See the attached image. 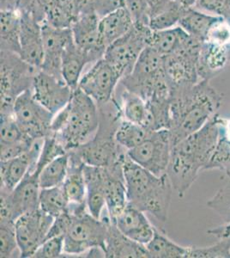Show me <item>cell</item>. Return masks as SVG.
Wrapping results in <instances>:
<instances>
[{
    "label": "cell",
    "mask_w": 230,
    "mask_h": 258,
    "mask_svg": "<svg viewBox=\"0 0 230 258\" xmlns=\"http://www.w3.org/2000/svg\"><path fill=\"white\" fill-rule=\"evenodd\" d=\"M222 99V95L210 85V80L171 89L169 131L173 147L217 114Z\"/></svg>",
    "instance_id": "obj_1"
},
{
    "label": "cell",
    "mask_w": 230,
    "mask_h": 258,
    "mask_svg": "<svg viewBox=\"0 0 230 258\" xmlns=\"http://www.w3.org/2000/svg\"><path fill=\"white\" fill-rule=\"evenodd\" d=\"M223 118L216 114L202 128L183 139L172 148L167 174L180 198L185 197L206 169L221 133Z\"/></svg>",
    "instance_id": "obj_2"
},
{
    "label": "cell",
    "mask_w": 230,
    "mask_h": 258,
    "mask_svg": "<svg viewBox=\"0 0 230 258\" xmlns=\"http://www.w3.org/2000/svg\"><path fill=\"white\" fill-rule=\"evenodd\" d=\"M123 173L129 204L165 223L174 191L168 174L156 176L132 161L128 155L123 164Z\"/></svg>",
    "instance_id": "obj_3"
},
{
    "label": "cell",
    "mask_w": 230,
    "mask_h": 258,
    "mask_svg": "<svg viewBox=\"0 0 230 258\" xmlns=\"http://www.w3.org/2000/svg\"><path fill=\"white\" fill-rule=\"evenodd\" d=\"M99 123L98 104L78 87L67 105L54 115L52 133L69 152L93 138Z\"/></svg>",
    "instance_id": "obj_4"
},
{
    "label": "cell",
    "mask_w": 230,
    "mask_h": 258,
    "mask_svg": "<svg viewBox=\"0 0 230 258\" xmlns=\"http://www.w3.org/2000/svg\"><path fill=\"white\" fill-rule=\"evenodd\" d=\"M73 212L72 222L64 236L65 255H79L92 249H105V242L110 219H96L88 211L85 203H69Z\"/></svg>",
    "instance_id": "obj_5"
},
{
    "label": "cell",
    "mask_w": 230,
    "mask_h": 258,
    "mask_svg": "<svg viewBox=\"0 0 230 258\" xmlns=\"http://www.w3.org/2000/svg\"><path fill=\"white\" fill-rule=\"evenodd\" d=\"M39 70L17 53L1 51V114H13L15 101L19 95L32 88Z\"/></svg>",
    "instance_id": "obj_6"
},
{
    "label": "cell",
    "mask_w": 230,
    "mask_h": 258,
    "mask_svg": "<svg viewBox=\"0 0 230 258\" xmlns=\"http://www.w3.org/2000/svg\"><path fill=\"white\" fill-rule=\"evenodd\" d=\"M202 44L187 33L179 48L164 57V72L171 89L194 85L200 80L198 68Z\"/></svg>",
    "instance_id": "obj_7"
},
{
    "label": "cell",
    "mask_w": 230,
    "mask_h": 258,
    "mask_svg": "<svg viewBox=\"0 0 230 258\" xmlns=\"http://www.w3.org/2000/svg\"><path fill=\"white\" fill-rule=\"evenodd\" d=\"M152 34L150 27L133 24L126 35L107 47L104 59L116 69L122 79L128 76L140 54L149 47Z\"/></svg>",
    "instance_id": "obj_8"
},
{
    "label": "cell",
    "mask_w": 230,
    "mask_h": 258,
    "mask_svg": "<svg viewBox=\"0 0 230 258\" xmlns=\"http://www.w3.org/2000/svg\"><path fill=\"white\" fill-rule=\"evenodd\" d=\"M13 115L25 136L33 141L44 139L52 133L54 114L35 99L31 89L16 99Z\"/></svg>",
    "instance_id": "obj_9"
},
{
    "label": "cell",
    "mask_w": 230,
    "mask_h": 258,
    "mask_svg": "<svg viewBox=\"0 0 230 258\" xmlns=\"http://www.w3.org/2000/svg\"><path fill=\"white\" fill-rule=\"evenodd\" d=\"M172 148L169 129H161L152 132L142 144L127 151V155L140 166L162 176L167 174Z\"/></svg>",
    "instance_id": "obj_10"
},
{
    "label": "cell",
    "mask_w": 230,
    "mask_h": 258,
    "mask_svg": "<svg viewBox=\"0 0 230 258\" xmlns=\"http://www.w3.org/2000/svg\"><path fill=\"white\" fill-rule=\"evenodd\" d=\"M38 175L28 173L12 191L1 189V220L16 221L21 215L40 209Z\"/></svg>",
    "instance_id": "obj_11"
},
{
    "label": "cell",
    "mask_w": 230,
    "mask_h": 258,
    "mask_svg": "<svg viewBox=\"0 0 230 258\" xmlns=\"http://www.w3.org/2000/svg\"><path fill=\"white\" fill-rule=\"evenodd\" d=\"M54 218L41 209H35L21 215L15 221L20 257H33L46 240Z\"/></svg>",
    "instance_id": "obj_12"
},
{
    "label": "cell",
    "mask_w": 230,
    "mask_h": 258,
    "mask_svg": "<svg viewBox=\"0 0 230 258\" xmlns=\"http://www.w3.org/2000/svg\"><path fill=\"white\" fill-rule=\"evenodd\" d=\"M100 20L86 3L70 27L74 43L87 56L90 63L103 59L107 50L100 34Z\"/></svg>",
    "instance_id": "obj_13"
},
{
    "label": "cell",
    "mask_w": 230,
    "mask_h": 258,
    "mask_svg": "<svg viewBox=\"0 0 230 258\" xmlns=\"http://www.w3.org/2000/svg\"><path fill=\"white\" fill-rule=\"evenodd\" d=\"M121 79L116 69L103 58L82 76L78 87L98 105H102L114 98V91Z\"/></svg>",
    "instance_id": "obj_14"
},
{
    "label": "cell",
    "mask_w": 230,
    "mask_h": 258,
    "mask_svg": "<svg viewBox=\"0 0 230 258\" xmlns=\"http://www.w3.org/2000/svg\"><path fill=\"white\" fill-rule=\"evenodd\" d=\"M31 90L35 99L54 115L67 105L74 91L64 80L41 70L35 74Z\"/></svg>",
    "instance_id": "obj_15"
},
{
    "label": "cell",
    "mask_w": 230,
    "mask_h": 258,
    "mask_svg": "<svg viewBox=\"0 0 230 258\" xmlns=\"http://www.w3.org/2000/svg\"><path fill=\"white\" fill-rule=\"evenodd\" d=\"M41 30L44 58L40 70L64 80L62 76V55L66 46L73 40L71 30L56 28L47 22L41 24Z\"/></svg>",
    "instance_id": "obj_16"
},
{
    "label": "cell",
    "mask_w": 230,
    "mask_h": 258,
    "mask_svg": "<svg viewBox=\"0 0 230 258\" xmlns=\"http://www.w3.org/2000/svg\"><path fill=\"white\" fill-rule=\"evenodd\" d=\"M21 12V59L37 69H41L43 62V38L41 23L27 11Z\"/></svg>",
    "instance_id": "obj_17"
},
{
    "label": "cell",
    "mask_w": 230,
    "mask_h": 258,
    "mask_svg": "<svg viewBox=\"0 0 230 258\" xmlns=\"http://www.w3.org/2000/svg\"><path fill=\"white\" fill-rule=\"evenodd\" d=\"M43 141L44 139L36 140L31 148L23 155L1 161V189L12 191L20 183L27 174L35 173Z\"/></svg>",
    "instance_id": "obj_18"
},
{
    "label": "cell",
    "mask_w": 230,
    "mask_h": 258,
    "mask_svg": "<svg viewBox=\"0 0 230 258\" xmlns=\"http://www.w3.org/2000/svg\"><path fill=\"white\" fill-rule=\"evenodd\" d=\"M111 221L123 234L143 245L154 236L156 227L149 222L145 213L130 204Z\"/></svg>",
    "instance_id": "obj_19"
},
{
    "label": "cell",
    "mask_w": 230,
    "mask_h": 258,
    "mask_svg": "<svg viewBox=\"0 0 230 258\" xmlns=\"http://www.w3.org/2000/svg\"><path fill=\"white\" fill-rule=\"evenodd\" d=\"M123 164L124 163L116 164L113 167L106 168V209L111 220H114L129 204L123 173Z\"/></svg>",
    "instance_id": "obj_20"
},
{
    "label": "cell",
    "mask_w": 230,
    "mask_h": 258,
    "mask_svg": "<svg viewBox=\"0 0 230 258\" xmlns=\"http://www.w3.org/2000/svg\"><path fill=\"white\" fill-rule=\"evenodd\" d=\"M86 181V205L89 213L101 219L106 209L105 181L107 176L106 168L96 167L85 164Z\"/></svg>",
    "instance_id": "obj_21"
},
{
    "label": "cell",
    "mask_w": 230,
    "mask_h": 258,
    "mask_svg": "<svg viewBox=\"0 0 230 258\" xmlns=\"http://www.w3.org/2000/svg\"><path fill=\"white\" fill-rule=\"evenodd\" d=\"M104 255L108 258L149 257L145 245L123 234L111 220L108 225Z\"/></svg>",
    "instance_id": "obj_22"
},
{
    "label": "cell",
    "mask_w": 230,
    "mask_h": 258,
    "mask_svg": "<svg viewBox=\"0 0 230 258\" xmlns=\"http://www.w3.org/2000/svg\"><path fill=\"white\" fill-rule=\"evenodd\" d=\"M229 47L210 41L203 42L198 59V76L200 80H210L226 68L229 61Z\"/></svg>",
    "instance_id": "obj_23"
},
{
    "label": "cell",
    "mask_w": 230,
    "mask_h": 258,
    "mask_svg": "<svg viewBox=\"0 0 230 258\" xmlns=\"http://www.w3.org/2000/svg\"><path fill=\"white\" fill-rule=\"evenodd\" d=\"M120 98L118 103L125 120L144 126L150 131H157L151 112L142 97L123 88Z\"/></svg>",
    "instance_id": "obj_24"
},
{
    "label": "cell",
    "mask_w": 230,
    "mask_h": 258,
    "mask_svg": "<svg viewBox=\"0 0 230 258\" xmlns=\"http://www.w3.org/2000/svg\"><path fill=\"white\" fill-rule=\"evenodd\" d=\"M69 154V169L67 176L62 184L69 203H86V181L85 164L71 152Z\"/></svg>",
    "instance_id": "obj_25"
},
{
    "label": "cell",
    "mask_w": 230,
    "mask_h": 258,
    "mask_svg": "<svg viewBox=\"0 0 230 258\" xmlns=\"http://www.w3.org/2000/svg\"><path fill=\"white\" fill-rule=\"evenodd\" d=\"M1 51L20 53L21 12L14 8H1Z\"/></svg>",
    "instance_id": "obj_26"
},
{
    "label": "cell",
    "mask_w": 230,
    "mask_h": 258,
    "mask_svg": "<svg viewBox=\"0 0 230 258\" xmlns=\"http://www.w3.org/2000/svg\"><path fill=\"white\" fill-rule=\"evenodd\" d=\"M133 27V21L125 7L100 20L101 37L106 47L123 37Z\"/></svg>",
    "instance_id": "obj_27"
},
{
    "label": "cell",
    "mask_w": 230,
    "mask_h": 258,
    "mask_svg": "<svg viewBox=\"0 0 230 258\" xmlns=\"http://www.w3.org/2000/svg\"><path fill=\"white\" fill-rule=\"evenodd\" d=\"M90 61L87 56L70 41L62 55V76L65 83L72 90L78 88L82 73Z\"/></svg>",
    "instance_id": "obj_28"
},
{
    "label": "cell",
    "mask_w": 230,
    "mask_h": 258,
    "mask_svg": "<svg viewBox=\"0 0 230 258\" xmlns=\"http://www.w3.org/2000/svg\"><path fill=\"white\" fill-rule=\"evenodd\" d=\"M221 19L222 18L218 16L206 14L190 8L178 25L188 35L204 42L206 41L208 34L212 27Z\"/></svg>",
    "instance_id": "obj_29"
},
{
    "label": "cell",
    "mask_w": 230,
    "mask_h": 258,
    "mask_svg": "<svg viewBox=\"0 0 230 258\" xmlns=\"http://www.w3.org/2000/svg\"><path fill=\"white\" fill-rule=\"evenodd\" d=\"M149 257L187 258L189 246H182L173 241L158 229L155 230L151 240L145 245Z\"/></svg>",
    "instance_id": "obj_30"
},
{
    "label": "cell",
    "mask_w": 230,
    "mask_h": 258,
    "mask_svg": "<svg viewBox=\"0 0 230 258\" xmlns=\"http://www.w3.org/2000/svg\"><path fill=\"white\" fill-rule=\"evenodd\" d=\"M152 132L144 126L133 123L123 118L117 126L114 139L120 147L126 151L133 149L149 138Z\"/></svg>",
    "instance_id": "obj_31"
},
{
    "label": "cell",
    "mask_w": 230,
    "mask_h": 258,
    "mask_svg": "<svg viewBox=\"0 0 230 258\" xmlns=\"http://www.w3.org/2000/svg\"><path fill=\"white\" fill-rule=\"evenodd\" d=\"M186 35L187 32L179 25L172 29L153 31L149 47L165 57L179 48Z\"/></svg>",
    "instance_id": "obj_32"
},
{
    "label": "cell",
    "mask_w": 230,
    "mask_h": 258,
    "mask_svg": "<svg viewBox=\"0 0 230 258\" xmlns=\"http://www.w3.org/2000/svg\"><path fill=\"white\" fill-rule=\"evenodd\" d=\"M69 169V154L60 156L47 164L39 174L41 188H49L61 186L67 176Z\"/></svg>",
    "instance_id": "obj_33"
},
{
    "label": "cell",
    "mask_w": 230,
    "mask_h": 258,
    "mask_svg": "<svg viewBox=\"0 0 230 258\" xmlns=\"http://www.w3.org/2000/svg\"><path fill=\"white\" fill-rule=\"evenodd\" d=\"M205 170H223L230 177V131L226 128L225 119L222 120L218 141Z\"/></svg>",
    "instance_id": "obj_34"
},
{
    "label": "cell",
    "mask_w": 230,
    "mask_h": 258,
    "mask_svg": "<svg viewBox=\"0 0 230 258\" xmlns=\"http://www.w3.org/2000/svg\"><path fill=\"white\" fill-rule=\"evenodd\" d=\"M69 201L64 194L63 187L41 188L40 192V209L56 218L67 210Z\"/></svg>",
    "instance_id": "obj_35"
},
{
    "label": "cell",
    "mask_w": 230,
    "mask_h": 258,
    "mask_svg": "<svg viewBox=\"0 0 230 258\" xmlns=\"http://www.w3.org/2000/svg\"><path fill=\"white\" fill-rule=\"evenodd\" d=\"M188 9L173 0L167 9L150 18L149 27L153 31L172 29L179 24Z\"/></svg>",
    "instance_id": "obj_36"
},
{
    "label": "cell",
    "mask_w": 230,
    "mask_h": 258,
    "mask_svg": "<svg viewBox=\"0 0 230 258\" xmlns=\"http://www.w3.org/2000/svg\"><path fill=\"white\" fill-rule=\"evenodd\" d=\"M67 153V150L65 149L64 145L62 144L53 133H51L49 135H47V137L44 138L43 145L41 147V153H40L35 173L39 176L42 169L47 164H49L50 162Z\"/></svg>",
    "instance_id": "obj_37"
},
{
    "label": "cell",
    "mask_w": 230,
    "mask_h": 258,
    "mask_svg": "<svg viewBox=\"0 0 230 258\" xmlns=\"http://www.w3.org/2000/svg\"><path fill=\"white\" fill-rule=\"evenodd\" d=\"M0 257L10 258L18 250V238L14 221H0Z\"/></svg>",
    "instance_id": "obj_38"
},
{
    "label": "cell",
    "mask_w": 230,
    "mask_h": 258,
    "mask_svg": "<svg viewBox=\"0 0 230 258\" xmlns=\"http://www.w3.org/2000/svg\"><path fill=\"white\" fill-rule=\"evenodd\" d=\"M187 258H230V239H219L210 246H189Z\"/></svg>",
    "instance_id": "obj_39"
},
{
    "label": "cell",
    "mask_w": 230,
    "mask_h": 258,
    "mask_svg": "<svg viewBox=\"0 0 230 258\" xmlns=\"http://www.w3.org/2000/svg\"><path fill=\"white\" fill-rule=\"evenodd\" d=\"M207 206L216 212L224 220V223L230 222V177L227 184L207 202Z\"/></svg>",
    "instance_id": "obj_40"
},
{
    "label": "cell",
    "mask_w": 230,
    "mask_h": 258,
    "mask_svg": "<svg viewBox=\"0 0 230 258\" xmlns=\"http://www.w3.org/2000/svg\"><path fill=\"white\" fill-rule=\"evenodd\" d=\"M1 144H11L28 138L25 136L13 114H1Z\"/></svg>",
    "instance_id": "obj_41"
},
{
    "label": "cell",
    "mask_w": 230,
    "mask_h": 258,
    "mask_svg": "<svg viewBox=\"0 0 230 258\" xmlns=\"http://www.w3.org/2000/svg\"><path fill=\"white\" fill-rule=\"evenodd\" d=\"M125 8L134 25L149 26L150 12L146 0H125Z\"/></svg>",
    "instance_id": "obj_42"
},
{
    "label": "cell",
    "mask_w": 230,
    "mask_h": 258,
    "mask_svg": "<svg viewBox=\"0 0 230 258\" xmlns=\"http://www.w3.org/2000/svg\"><path fill=\"white\" fill-rule=\"evenodd\" d=\"M64 250V237L58 236L47 238L39 247L33 257L58 258L65 256Z\"/></svg>",
    "instance_id": "obj_43"
},
{
    "label": "cell",
    "mask_w": 230,
    "mask_h": 258,
    "mask_svg": "<svg viewBox=\"0 0 230 258\" xmlns=\"http://www.w3.org/2000/svg\"><path fill=\"white\" fill-rule=\"evenodd\" d=\"M87 5L100 19L125 7V0H87Z\"/></svg>",
    "instance_id": "obj_44"
},
{
    "label": "cell",
    "mask_w": 230,
    "mask_h": 258,
    "mask_svg": "<svg viewBox=\"0 0 230 258\" xmlns=\"http://www.w3.org/2000/svg\"><path fill=\"white\" fill-rule=\"evenodd\" d=\"M34 142L35 141L31 139L25 138L11 144H1V161H6L23 155L31 148Z\"/></svg>",
    "instance_id": "obj_45"
},
{
    "label": "cell",
    "mask_w": 230,
    "mask_h": 258,
    "mask_svg": "<svg viewBox=\"0 0 230 258\" xmlns=\"http://www.w3.org/2000/svg\"><path fill=\"white\" fill-rule=\"evenodd\" d=\"M199 8L218 16L230 24V0H198Z\"/></svg>",
    "instance_id": "obj_46"
},
{
    "label": "cell",
    "mask_w": 230,
    "mask_h": 258,
    "mask_svg": "<svg viewBox=\"0 0 230 258\" xmlns=\"http://www.w3.org/2000/svg\"><path fill=\"white\" fill-rule=\"evenodd\" d=\"M206 41L221 46H230V24L223 18L219 21L210 30Z\"/></svg>",
    "instance_id": "obj_47"
},
{
    "label": "cell",
    "mask_w": 230,
    "mask_h": 258,
    "mask_svg": "<svg viewBox=\"0 0 230 258\" xmlns=\"http://www.w3.org/2000/svg\"><path fill=\"white\" fill-rule=\"evenodd\" d=\"M150 12V18L167 9L173 0H146Z\"/></svg>",
    "instance_id": "obj_48"
},
{
    "label": "cell",
    "mask_w": 230,
    "mask_h": 258,
    "mask_svg": "<svg viewBox=\"0 0 230 258\" xmlns=\"http://www.w3.org/2000/svg\"><path fill=\"white\" fill-rule=\"evenodd\" d=\"M207 233L217 239H230V222L210 229Z\"/></svg>",
    "instance_id": "obj_49"
},
{
    "label": "cell",
    "mask_w": 230,
    "mask_h": 258,
    "mask_svg": "<svg viewBox=\"0 0 230 258\" xmlns=\"http://www.w3.org/2000/svg\"><path fill=\"white\" fill-rule=\"evenodd\" d=\"M178 4H180L181 6H185L187 8H192V6H194L198 2V0H174Z\"/></svg>",
    "instance_id": "obj_50"
}]
</instances>
